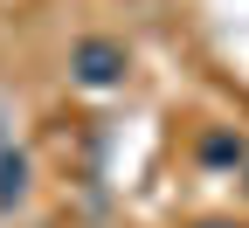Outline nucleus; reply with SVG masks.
<instances>
[{
    "instance_id": "f257e3e1",
    "label": "nucleus",
    "mask_w": 249,
    "mask_h": 228,
    "mask_svg": "<svg viewBox=\"0 0 249 228\" xmlns=\"http://www.w3.org/2000/svg\"><path fill=\"white\" fill-rule=\"evenodd\" d=\"M124 70H132V55H124V42H111V35H83L70 49V76L83 90H118Z\"/></svg>"
},
{
    "instance_id": "f03ea898",
    "label": "nucleus",
    "mask_w": 249,
    "mask_h": 228,
    "mask_svg": "<svg viewBox=\"0 0 249 228\" xmlns=\"http://www.w3.org/2000/svg\"><path fill=\"white\" fill-rule=\"evenodd\" d=\"M28 193V152L21 145H0V214Z\"/></svg>"
},
{
    "instance_id": "7ed1b4c3",
    "label": "nucleus",
    "mask_w": 249,
    "mask_h": 228,
    "mask_svg": "<svg viewBox=\"0 0 249 228\" xmlns=\"http://www.w3.org/2000/svg\"><path fill=\"white\" fill-rule=\"evenodd\" d=\"M242 159H249L242 132H208L201 139V166H242Z\"/></svg>"
},
{
    "instance_id": "20e7f679",
    "label": "nucleus",
    "mask_w": 249,
    "mask_h": 228,
    "mask_svg": "<svg viewBox=\"0 0 249 228\" xmlns=\"http://www.w3.org/2000/svg\"><path fill=\"white\" fill-rule=\"evenodd\" d=\"M201 228H235V221H201Z\"/></svg>"
}]
</instances>
